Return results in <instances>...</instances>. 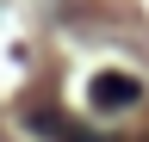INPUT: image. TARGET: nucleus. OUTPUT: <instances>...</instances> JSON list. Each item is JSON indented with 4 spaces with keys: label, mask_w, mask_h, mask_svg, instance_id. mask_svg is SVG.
Wrapping results in <instances>:
<instances>
[{
    "label": "nucleus",
    "mask_w": 149,
    "mask_h": 142,
    "mask_svg": "<svg viewBox=\"0 0 149 142\" xmlns=\"http://www.w3.org/2000/svg\"><path fill=\"white\" fill-rule=\"evenodd\" d=\"M25 123H31V130H44V136H56V142H93L81 123H68V117H56V111H31Z\"/></svg>",
    "instance_id": "2"
},
{
    "label": "nucleus",
    "mask_w": 149,
    "mask_h": 142,
    "mask_svg": "<svg viewBox=\"0 0 149 142\" xmlns=\"http://www.w3.org/2000/svg\"><path fill=\"white\" fill-rule=\"evenodd\" d=\"M87 99H93V111H130V105H143V80L137 74H93L87 86Z\"/></svg>",
    "instance_id": "1"
}]
</instances>
